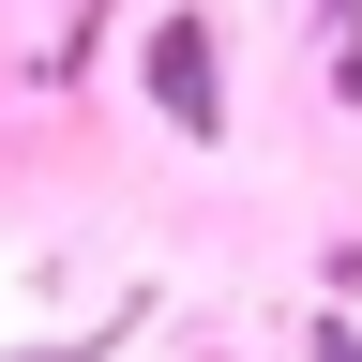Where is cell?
I'll list each match as a JSON object with an SVG mask.
<instances>
[{
	"mask_svg": "<svg viewBox=\"0 0 362 362\" xmlns=\"http://www.w3.org/2000/svg\"><path fill=\"white\" fill-rule=\"evenodd\" d=\"M302 362H362V317H332V302H317V332H302Z\"/></svg>",
	"mask_w": 362,
	"mask_h": 362,
	"instance_id": "3",
	"label": "cell"
},
{
	"mask_svg": "<svg viewBox=\"0 0 362 362\" xmlns=\"http://www.w3.org/2000/svg\"><path fill=\"white\" fill-rule=\"evenodd\" d=\"M121 347V317H106V332H45V347H0V362H106Z\"/></svg>",
	"mask_w": 362,
	"mask_h": 362,
	"instance_id": "2",
	"label": "cell"
},
{
	"mask_svg": "<svg viewBox=\"0 0 362 362\" xmlns=\"http://www.w3.org/2000/svg\"><path fill=\"white\" fill-rule=\"evenodd\" d=\"M211 362H226V347H211Z\"/></svg>",
	"mask_w": 362,
	"mask_h": 362,
	"instance_id": "5",
	"label": "cell"
},
{
	"mask_svg": "<svg viewBox=\"0 0 362 362\" xmlns=\"http://www.w3.org/2000/svg\"><path fill=\"white\" fill-rule=\"evenodd\" d=\"M332 302H362V242H332Z\"/></svg>",
	"mask_w": 362,
	"mask_h": 362,
	"instance_id": "4",
	"label": "cell"
},
{
	"mask_svg": "<svg viewBox=\"0 0 362 362\" xmlns=\"http://www.w3.org/2000/svg\"><path fill=\"white\" fill-rule=\"evenodd\" d=\"M136 76H151V121L166 136H226V30H211V0H166L151 16V45H136Z\"/></svg>",
	"mask_w": 362,
	"mask_h": 362,
	"instance_id": "1",
	"label": "cell"
}]
</instances>
